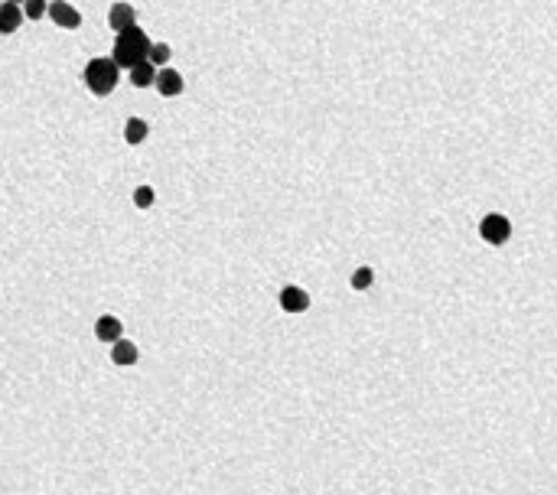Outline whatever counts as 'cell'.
<instances>
[{"instance_id": "9", "label": "cell", "mask_w": 557, "mask_h": 495, "mask_svg": "<svg viewBox=\"0 0 557 495\" xmlns=\"http://www.w3.org/2000/svg\"><path fill=\"white\" fill-rule=\"evenodd\" d=\"M23 20H26V13H23L20 4H10V0L0 4V33H4V36L17 33L20 26H23Z\"/></svg>"}, {"instance_id": "13", "label": "cell", "mask_w": 557, "mask_h": 495, "mask_svg": "<svg viewBox=\"0 0 557 495\" xmlns=\"http://www.w3.org/2000/svg\"><path fill=\"white\" fill-rule=\"evenodd\" d=\"M169 59H173V49H169L167 42H153L150 46V56H147V62H153L157 68L169 66Z\"/></svg>"}, {"instance_id": "11", "label": "cell", "mask_w": 557, "mask_h": 495, "mask_svg": "<svg viewBox=\"0 0 557 495\" xmlns=\"http://www.w3.org/2000/svg\"><path fill=\"white\" fill-rule=\"evenodd\" d=\"M147 137H150V124H147L144 118H127V124H124V143H131V147H140Z\"/></svg>"}, {"instance_id": "14", "label": "cell", "mask_w": 557, "mask_h": 495, "mask_svg": "<svg viewBox=\"0 0 557 495\" xmlns=\"http://www.w3.org/2000/svg\"><path fill=\"white\" fill-rule=\"evenodd\" d=\"M23 13H26V20H42V17H49V0H26V4H23Z\"/></svg>"}, {"instance_id": "6", "label": "cell", "mask_w": 557, "mask_h": 495, "mask_svg": "<svg viewBox=\"0 0 557 495\" xmlns=\"http://www.w3.org/2000/svg\"><path fill=\"white\" fill-rule=\"evenodd\" d=\"M277 300H280V310H284V313H294V316H297V313H306V310H310V294H306L304 287H297V284H287V287H284Z\"/></svg>"}, {"instance_id": "12", "label": "cell", "mask_w": 557, "mask_h": 495, "mask_svg": "<svg viewBox=\"0 0 557 495\" xmlns=\"http://www.w3.org/2000/svg\"><path fill=\"white\" fill-rule=\"evenodd\" d=\"M157 72H160V68L144 59L140 66L131 68V85H134V88H150V85H157Z\"/></svg>"}, {"instance_id": "16", "label": "cell", "mask_w": 557, "mask_h": 495, "mask_svg": "<svg viewBox=\"0 0 557 495\" xmlns=\"http://www.w3.org/2000/svg\"><path fill=\"white\" fill-rule=\"evenodd\" d=\"M153 199H157L153 186H137V189H134V205H137V209H150Z\"/></svg>"}, {"instance_id": "3", "label": "cell", "mask_w": 557, "mask_h": 495, "mask_svg": "<svg viewBox=\"0 0 557 495\" xmlns=\"http://www.w3.org/2000/svg\"><path fill=\"white\" fill-rule=\"evenodd\" d=\"M479 238L486 244H505L508 238H512V222H508V215H502V212H489V215L479 222Z\"/></svg>"}, {"instance_id": "8", "label": "cell", "mask_w": 557, "mask_h": 495, "mask_svg": "<svg viewBox=\"0 0 557 495\" xmlns=\"http://www.w3.org/2000/svg\"><path fill=\"white\" fill-rule=\"evenodd\" d=\"M95 339L104 345H114L118 339H124V323H121L118 316H111V313H104V316L95 319Z\"/></svg>"}, {"instance_id": "5", "label": "cell", "mask_w": 557, "mask_h": 495, "mask_svg": "<svg viewBox=\"0 0 557 495\" xmlns=\"http://www.w3.org/2000/svg\"><path fill=\"white\" fill-rule=\"evenodd\" d=\"M108 26L114 30V36L124 33V30H131V26H137V10H134V4H127V0H118V4H111V7H108Z\"/></svg>"}, {"instance_id": "4", "label": "cell", "mask_w": 557, "mask_h": 495, "mask_svg": "<svg viewBox=\"0 0 557 495\" xmlns=\"http://www.w3.org/2000/svg\"><path fill=\"white\" fill-rule=\"evenodd\" d=\"M49 20L59 30H78L82 26V13H78L76 4H68V0H49Z\"/></svg>"}, {"instance_id": "2", "label": "cell", "mask_w": 557, "mask_h": 495, "mask_svg": "<svg viewBox=\"0 0 557 495\" xmlns=\"http://www.w3.org/2000/svg\"><path fill=\"white\" fill-rule=\"evenodd\" d=\"M82 82H85V88H88L92 95L104 98V95H111L114 88H118L121 66L111 59V56H95V59H88V66H85Z\"/></svg>"}, {"instance_id": "17", "label": "cell", "mask_w": 557, "mask_h": 495, "mask_svg": "<svg viewBox=\"0 0 557 495\" xmlns=\"http://www.w3.org/2000/svg\"><path fill=\"white\" fill-rule=\"evenodd\" d=\"M10 4H20V7H23V4H26V0H10Z\"/></svg>"}, {"instance_id": "7", "label": "cell", "mask_w": 557, "mask_h": 495, "mask_svg": "<svg viewBox=\"0 0 557 495\" xmlns=\"http://www.w3.org/2000/svg\"><path fill=\"white\" fill-rule=\"evenodd\" d=\"M153 88H157L163 98H176V95L186 92V78L179 76L173 66H163L160 72H157V85H153Z\"/></svg>"}, {"instance_id": "1", "label": "cell", "mask_w": 557, "mask_h": 495, "mask_svg": "<svg viewBox=\"0 0 557 495\" xmlns=\"http://www.w3.org/2000/svg\"><path fill=\"white\" fill-rule=\"evenodd\" d=\"M150 46L153 40L140 30V26H131V30H124V33H118V40H114V49H111V59L118 62L121 68H131L140 66V62L150 56Z\"/></svg>"}, {"instance_id": "10", "label": "cell", "mask_w": 557, "mask_h": 495, "mask_svg": "<svg viewBox=\"0 0 557 495\" xmlns=\"http://www.w3.org/2000/svg\"><path fill=\"white\" fill-rule=\"evenodd\" d=\"M137 359H140V352H137V345L131 339H118V342L111 345V362L118 369H131V365H137Z\"/></svg>"}, {"instance_id": "15", "label": "cell", "mask_w": 557, "mask_h": 495, "mask_svg": "<svg viewBox=\"0 0 557 495\" xmlns=\"http://www.w3.org/2000/svg\"><path fill=\"white\" fill-rule=\"evenodd\" d=\"M349 284H352V290H359V294H362V290H369V287L375 284V270H371V268H359L352 274V280H349Z\"/></svg>"}]
</instances>
